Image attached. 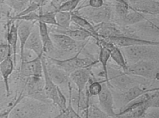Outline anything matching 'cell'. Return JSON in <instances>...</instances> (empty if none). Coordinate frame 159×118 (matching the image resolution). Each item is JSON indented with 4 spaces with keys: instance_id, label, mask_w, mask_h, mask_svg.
Instances as JSON below:
<instances>
[{
    "instance_id": "cell-37",
    "label": "cell",
    "mask_w": 159,
    "mask_h": 118,
    "mask_svg": "<svg viewBox=\"0 0 159 118\" xmlns=\"http://www.w3.org/2000/svg\"><path fill=\"white\" fill-rule=\"evenodd\" d=\"M148 115V117L159 118V111L150 112Z\"/></svg>"
},
{
    "instance_id": "cell-18",
    "label": "cell",
    "mask_w": 159,
    "mask_h": 118,
    "mask_svg": "<svg viewBox=\"0 0 159 118\" xmlns=\"http://www.w3.org/2000/svg\"><path fill=\"white\" fill-rule=\"evenodd\" d=\"M130 6L141 13L159 15V2L155 0H130Z\"/></svg>"
},
{
    "instance_id": "cell-13",
    "label": "cell",
    "mask_w": 159,
    "mask_h": 118,
    "mask_svg": "<svg viewBox=\"0 0 159 118\" xmlns=\"http://www.w3.org/2000/svg\"><path fill=\"white\" fill-rule=\"evenodd\" d=\"M91 68L80 69L73 71L70 74V80L75 85L79 94L86 89L91 79Z\"/></svg>"
},
{
    "instance_id": "cell-20",
    "label": "cell",
    "mask_w": 159,
    "mask_h": 118,
    "mask_svg": "<svg viewBox=\"0 0 159 118\" xmlns=\"http://www.w3.org/2000/svg\"><path fill=\"white\" fill-rule=\"evenodd\" d=\"M16 65L13 58L11 57H7L6 59L0 64V74L2 78L3 83L4 85L6 96L9 97L10 95L9 78L13 73L14 68Z\"/></svg>"
},
{
    "instance_id": "cell-19",
    "label": "cell",
    "mask_w": 159,
    "mask_h": 118,
    "mask_svg": "<svg viewBox=\"0 0 159 118\" xmlns=\"http://www.w3.org/2000/svg\"><path fill=\"white\" fill-rule=\"evenodd\" d=\"M17 32L20 44V53L22 54L25 43L31 33L36 22L26 20H17Z\"/></svg>"
},
{
    "instance_id": "cell-27",
    "label": "cell",
    "mask_w": 159,
    "mask_h": 118,
    "mask_svg": "<svg viewBox=\"0 0 159 118\" xmlns=\"http://www.w3.org/2000/svg\"><path fill=\"white\" fill-rule=\"evenodd\" d=\"M33 2V0H6L4 4L13 11L15 14L13 15H15L26 9Z\"/></svg>"
},
{
    "instance_id": "cell-17",
    "label": "cell",
    "mask_w": 159,
    "mask_h": 118,
    "mask_svg": "<svg viewBox=\"0 0 159 118\" xmlns=\"http://www.w3.org/2000/svg\"><path fill=\"white\" fill-rule=\"evenodd\" d=\"M97 41L98 42L99 45L104 46L109 50L110 58H112V60L119 67L121 68L123 70L127 67L128 65L120 48L116 46L111 42L108 40L106 41L104 39H99Z\"/></svg>"
},
{
    "instance_id": "cell-41",
    "label": "cell",
    "mask_w": 159,
    "mask_h": 118,
    "mask_svg": "<svg viewBox=\"0 0 159 118\" xmlns=\"http://www.w3.org/2000/svg\"><path fill=\"white\" fill-rule=\"evenodd\" d=\"M155 1H158L159 2V0H155Z\"/></svg>"
},
{
    "instance_id": "cell-36",
    "label": "cell",
    "mask_w": 159,
    "mask_h": 118,
    "mask_svg": "<svg viewBox=\"0 0 159 118\" xmlns=\"http://www.w3.org/2000/svg\"><path fill=\"white\" fill-rule=\"evenodd\" d=\"M2 5H0V36L2 33V20L3 14V10Z\"/></svg>"
},
{
    "instance_id": "cell-24",
    "label": "cell",
    "mask_w": 159,
    "mask_h": 118,
    "mask_svg": "<svg viewBox=\"0 0 159 118\" xmlns=\"http://www.w3.org/2000/svg\"><path fill=\"white\" fill-rule=\"evenodd\" d=\"M39 32L43 44L44 53H48L54 48L48 31L47 25L42 22H38Z\"/></svg>"
},
{
    "instance_id": "cell-25",
    "label": "cell",
    "mask_w": 159,
    "mask_h": 118,
    "mask_svg": "<svg viewBox=\"0 0 159 118\" xmlns=\"http://www.w3.org/2000/svg\"><path fill=\"white\" fill-rule=\"evenodd\" d=\"M57 27L62 29H70L72 23V13L67 11H55Z\"/></svg>"
},
{
    "instance_id": "cell-16",
    "label": "cell",
    "mask_w": 159,
    "mask_h": 118,
    "mask_svg": "<svg viewBox=\"0 0 159 118\" xmlns=\"http://www.w3.org/2000/svg\"><path fill=\"white\" fill-rule=\"evenodd\" d=\"M34 52L38 56L44 54L43 44L39 32L38 25L35 24L25 44L24 49Z\"/></svg>"
},
{
    "instance_id": "cell-22",
    "label": "cell",
    "mask_w": 159,
    "mask_h": 118,
    "mask_svg": "<svg viewBox=\"0 0 159 118\" xmlns=\"http://www.w3.org/2000/svg\"><path fill=\"white\" fill-rule=\"evenodd\" d=\"M54 32L64 33L78 42L86 41L91 38H93V36L90 33L80 28L56 30Z\"/></svg>"
},
{
    "instance_id": "cell-11",
    "label": "cell",
    "mask_w": 159,
    "mask_h": 118,
    "mask_svg": "<svg viewBox=\"0 0 159 118\" xmlns=\"http://www.w3.org/2000/svg\"><path fill=\"white\" fill-rule=\"evenodd\" d=\"M114 44L119 48L141 45H159V41L148 40L123 35L112 36L105 39Z\"/></svg>"
},
{
    "instance_id": "cell-35",
    "label": "cell",
    "mask_w": 159,
    "mask_h": 118,
    "mask_svg": "<svg viewBox=\"0 0 159 118\" xmlns=\"http://www.w3.org/2000/svg\"><path fill=\"white\" fill-rule=\"evenodd\" d=\"M103 0H89V6L93 8H99L104 5Z\"/></svg>"
},
{
    "instance_id": "cell-12",
    "label": "cell",
    "mask_w": 159,
    "mask_h": 118,
    "mask_svg": "<svg viewBox=\"0 0 159 118\" xmlns=\"http://www.w3.org/2000/svg\"><path fill=\"white\" fill-rule=\"evenodd\" d=\"M50 38L54 47L62 52H70L77 47L78 42L64 33L50 32Z\"/></svg>"
},
{
    "instance_id": "cell-14",
    "label": "cell",
    "mask_w": 159,
    "mask_h": 118,
    "mask_svg": "<svg viewBox=\"0 0 159 118\" xmlns=\"http://www.w3.org/2000/svg\"><path fill=\"white\" fill-rule=\"evenodd\" d=\"M7 25L6 39L7 43L10 46L12 51V56L15 65L16 61L17 48L19 41L17 32V20L8 19Z\"/></svg>"
},
{
    "instance_id": "cell-38",
    "label": "cell",
    "mask_w": 159,
    "mask_h": 118,
    "mask_svg": "<svg viewBox=\"0 0 159 118\" xmlns=\"http://www.w3.org/2000/svg\"><path fill=\"white\" fill-rule=\"evenodd\" d=\"M68 0H54L55 2L59 6L61 5L62 4L64 3L65 2L68 1Z\"/></svg>"
},
{
    "instance_id": "cell-33",
    "label": "cell",
    "mask_w": 159,
    "mask_h": 118,
    "mask_svg": "<svg viewBox=\"0 0 159 118\" xmlns=\"http://www.w3.org/2000/svg\"><path fill=\"white\" fill-rule=\"evenodd\" d=\"M11 55L12 51L8 44L0 43V64Z\"/></svg>"
},
{
    "instance_id": "cell-7",
    "label": "cell",
    "mask_w": 159,
    "mask_h": 118,
    "mask_svg": "<svg viewBox=\"0 0 159 118\" xmlns=\"http://www.w3.org/2000/svg\"><path fill=\"white\" fill-rule=\"evenodd\" d=\"M111 13L110 7L105 5L99 8H93L89 6L78 11V15L95 25L109 22L111 18Z\"/></svg>"
},
{
    "instance_id": "cell-31",
    "label": "cell",
    "mask_w": 159,
    "mask_h": 118,
    "mask_svg": "<svg viewBox=\"0 0 159 118\" xmlns=\"http://www.w3.org/2000/svg\"><path fill=\"white\" fill-rule=\"evenodd\" d=\"M105 80L102 81L89 82L87 85V88L88 92L90 97L91 96H97L102 90V83Z\"/></svg>"
},
{
    "instance_id": "cell-34",
    "label": "cell",
    "mask_w": 159,
    "mask_h": 118,
    "mask_svg": "<svg viewBox=\"0 0 159 118\" xmlns=\"http://www.w3.org/2000/svg\"><path fill=\"white\" fill-rule=\"evenodd\" d=\"M150 108L159 109V91L154 92L151 95Z\"/></svg>"
},
{
    "instance_id": "cell-9",
    "label": "cell",
    "mask_w": 159,
    "mask_h": 118,
    "mask_svg": "<svg viewBox=\"0 0 159 118\" xmlns=\"http://www.w3.org/2000/svg\"><path fill=\"white\" fill-rule=\"evenodd\" d=\"M102 90L97 96L99 107L110 118L116 117L114 96L111 88L105 81L102 83Z\"/></svg>"
},
{
    "instance_id": "cell-21",
    "label": "cell",
    "mask_w": 159,
    "mask_h": 118,
    "mask_svg": "<svg viewBox=\"0 0 159 118\" xmlns=\"http://www.w3.org/2000/svg\"><path fill=\"white\" fill-rule=\"evenodd\" d=\"M72 23L74 24L76 27L82 29L90 33L96 40H98L100 39L94 25L85 18L72 13Z\"/></svg>"
},
{
    "instance_id": "cell-30",
    "label": "cell",
    "mask_w": 159,
    "mask_h": 118,
    "mask_svg": "<svg viewBox=\"0 0 159 118\" xmlns=\"http://www.w3.org/2000/svg\"><path fill=\"white\" fill-rule=\"evenodd\" d=\"M110 118L105 113L100 107L93 104H90L87 112V118Z\"/></svg>"
},
{
    "instance_id": "cell-4",
    "label": "cell",
    "mask_w": 159,
    "mask_h": 118,
    "mask_svg": "<svg viewBox=\"0 0 159 118\" xmlns=\"http://www.w3.org/2000/svg\"><path fill=\"white\" fill-rule=\"evenodd\" d=\"M107 76L109 87L117 90V91L124 92L129 89L139 85V82L135 76L127 74L120 70L112 66H107Z\"/></svg>"
},
{
    "instance_id": "cell-28",
    "label": "cell",
    "mask_w": 159,
    "mask_h": 118,
    "mask_svg": "<svg viewBox=\"0 0 159 118\" xmlns=\"http://www.w3.org/2000/svg\"><path fill=\"white\" fill-rule=\"evenodd\" d=\"M145 17L142 13L130 7L128 13L122 18L124 24L132 25L137 24L144 19Z\"/></svg>"
},
{
    "instance_id": "cell-32",
    "label": "cell",
    "mask_w": 159,
    "mask_h": 118,
    "mask_svg": "<svg viewBox=\"0 0 159 118\" xmlns=\"http://www.w3.org/2000/svg\"><path fill=\"white\" fill-rule=\"evenodd\" d=\"M82 0H68L59 6L56 11L73 12Z\"/></svg>"
},
{
    "instance_id": "cell-23",
    "label": "cell",
    "mask_w": 159,
    "mask_h": 118,
    "mask_svg": "<svg viewBox=\"0 0 159 118\" xmlns=\"http://www.w3.org/2000/svg\"><path fill=\"white\" fill-rule=\"evenodd\" d=\"M95 30L99 38L106 39L112 36L121 35L119 30L109 22L95 25Z\"/></svg>"
},
{
    "instance_id": "cell-26",
    "label": "cell",
    "mask_w": 159,
    "mask_h": 118,
    "mask_svg": "<svg viewBox=\"0 0 159 118\" xmlns=\"http://www.w3.org/2000/svg\"><path fill=\"white\" fill-rule=\"evenodd\" d=\"M100 50L99 53V63L101 64L102 68V76L104 78L107 84L109 86V82H108V76H107V66L108 65V62L110 58V53L109 50L104 46L100 45Z\"/></svg>"
},
{
    "instance_id": "cell-6",
    "label": "cell",
    "mask_w": 159,
    "mask_h": 118,
    "mask_svg": "<svg viewBox=\"0 0 159 118\" xmlns=\"http://www.w3.org/2000/svg\"><path fill=\"white\" fill-rule=\"evenodd\" d=\"M159 65L156 62L143 60L128 65L123 70L127 74L146 79H156L159 73Z\"/></svg>"
},
{
    "instance_id": "cell-1",
    "label": "cell",
    "mask_w": 159,
    "mask_h": 118,
    "mask_svg": "<svg viewBox=\"0 0 159 118\" xmlns=\"http://www.w3.org/2000/svg\"><path fill=\"white\" fill-rule=\"evenodd\" d=\"M57 107L49 101H44L23 95L22 91L15 100L9 118L50 117Z\"/></svg>"
},
{
    "instance_id": "cell-15",
    "label": "cell",
    "mask_w": 159,
    "mask_h": 118,
    "mask_svg": "<svg viewBox=\"0 0 159 118\" xmlns=\"http://www.w3.org/2000/svg\"><path fill=\"white\" fill-rule=\"evenodd\" d=\"M46 63L48 76L55 84L59 87L60 85L69 83L70 81V74L52 63L48 64L46 58Z\"/></svg>"
},
{
    "instance_id": "cell-5",
    "label": "cell",
    "mask_w": 159,
    "mask_h": 118,
    "mask_svg": "<svg viewBox=\"0 0 159 118\" xmlns=\"http://www.w3.org/2000/svg\"><path fill=\"white\" fill-rule=\"evenodd\" d=\"M111 90L114 96L115 108H116V107H118L120 110L140 96L146 94L159 91V87L152 89H144L138 85L124 92L116 91H113L112 89Z\"/></svg>"
},
{
    "instance_id": "cell-2",
    "label": "cell",
    "mask_w": 159,
    "mask_h": 118,
    "mask_svg": "<svg viewBox=\"0 0 159 118\" xmlns=\"http://www.w3.org/2000/svg\"><path fill=\"white\" fill-rule=\"evenodd\" d=\"M120 48L127 65L143 60L159 65V45H141Z\"/></svg>"
},
{
    "instance_id": "cell-3",
    "label": "cell",
    "mask_w": 159,
    "mask_h": 118,
    "mask_svg": "<svg viewBox=\"0 0 159 118\" xmlns=\"http://www.w3.org/2000/svg\"><path fill=\"white\" fill-rule=\"evenodd\" d=\"M88 41L82 45L79 52H77L76 54L73 57L67 59H60L49 57L47 59L50 61V63L59 67L69 74L80 69L91 68L97 63H99V61L92 60L88 57L83 58L79 57L80 54L87 44Z\"/></svg>"
},
{
    "instance_id": "cell-8",
    "label": "cell",
    "mask_w": 159,
    "mask_h": 118,
    "mask_svg": "<svg viewBox=\"0 0 159 118\" xmlns=\"http://www.w3.org/2000/svg\"><path fill=\"white\" fill-rule=\"evenodd\" d=\"M22 79L24 80V87L21 91L23 95L42 101H49L45 95L43 77H31Z\"/></svg>"
},
{
    "instance_id": "cell-10",
    "label": "cell",
    "mask_w": 159,
    "mask_h": 118,
    "mask_svg": "<svg viewBox=\"0 0 159 118\" xmlns=\"http://www.w3.org/2000/svg\"><path fill=\"white\" fill-rule=\"evenodd\" d=\"M42 56H38L30 61L21 62L19 70L20 78L43 77Z\"/></svg>"
},
{
    "instance_id": "cell-39",
    "label": "cell",
    "mask_w": 159,
    "mask_h": 118,
    "mask_svg": "<svg viewBox=\"0 0 159 118\" xmlns=\"http://www.w3.org/2000/svg\"><path fill=\"white\" fill-rule=\"evenodd\" d=\"M48 1V0H41L40 2V4L41 7H43V6L45 3L46 2H47Z\"/></svg>"
},
{
    "instance_id": "cell-29",
    "label": "cell",
    "mask_w": 159,
    "mask_h": 118,
    "mask_svg": "<svg viewBox=\"0 0 159 118\" xmlns=\"http://www.w3.org/2000/svg\"><path fill=\"white\" fill-rule=\"evenodd\" d=\"M38 22H43L47 25L57 26L55 11L49 13H43V7H40Z\"/></svg>"
},
{
    "instance_id": "cell-40",
    "label": "cell",
    "mask_w": 159,
    "mask_h": 118,
    "mask_svg": "<svg viewBox=\"0 0 159 118\" xmlns=\"http://www.w3.org/2000/svg\"><path fill=\"white\" fill-rule=\"evenodd\" d=\"M6 0H0V5H3L5 3Z\"/></svg>"
},
{
    "instance_id": "cell-42",
    "label": "cell",
    "mask_w": 159,
    "mask_h": 118,
    "mask_svg": "<svg viewBox=\"0 0 159 118\" xmlns=\"http://www.w3.org/2000/svg\"></svg>"
}]
</instances>
